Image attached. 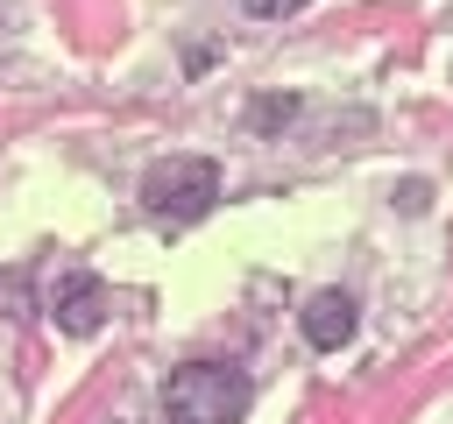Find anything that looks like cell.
Masks as SVG:
<instances>
[{
    "label": "cell",
    "instance_id": "4",
    "mask_svg": "<svg viewBox=\"0 0 453 424\" xmlns=\"http://www.w3.org/2000/svg\"><path fill=\"white\" fill-rule=\"evenodd\" d=\"M57 325L64 332H99L106 325V290L92 283V276H64V290H57Z\"/></svg>",
    "mask_w": 453,
    "mask_h": 424
},
{
    "label": "cell",
    "instance_id": "3",
    "mask_svg": "<svg viewBox=\"0 0 453 424\" xmlns=\"http://www.w3.org/2000/svg\"><path fill=\"white\" fill-rule=\"evenodd\" d=\"M304 339H311L319 353L347 346V339H354V297H347V290H319V297L304 304Z\"/></svg>",
    "mask_w": 453,
    "mask_h": 424
},
{
    "label": "cell",
    "instance_id": "5",
    "mask_svg": "<svg viewBox=\"0 0 453 424\" xmlns=\"http://www.w3.org/2000/svg\"><path fill=\"white\" fill-rule=\"evenodd\" d=\"M241 7H248V14H262V21H283V14H297L304 0H241Z\"/></svg>",
    "mask_w": 453,
    "mask_h": 424
},
{
    "label": "cell",
    "instance_id": "2",
    "mask_svg": "<svg viewBox=\"0 0 453 424\" xmlns=\"http://www.w3.org/2000/svg\"><path fill=\"white\" fill-rule=\"evenodd\" d=\"M212 198H219V163H212V155H163V163H149V177H142V205H149L163 226L205 219Z\"/></svg>",
    "mask_w": 453,
    "mask_h": 424
},
{
    "label": "cell",
    "instance_id": "1",
    "mask_svg": "<svg viewBox=\"0 0 453 424\" xmlns=\"http://www.w3.org/2000/svg\"><path fill=\"white\" fill-rule=\"evenodd\" d=\"M163 410H170V424H241L248 375L226 360H191L163 382Z\"/></svg>",
    "mask_w": 453,
    "mask_h": 424
},
{
    "label": "cell",
    "instance_id": "6",
    "mask_svg": "<svg viewBox=\"0 0 453 424\" xmlns=\"http://www.w3.org/2000/svg\"><path fill=\"white\" fill-rule=\"evenodd\" d=\"M283 113H290V99H269V106H255V127H276Z\"/></svg>",
    "mask_w": 453,
    "mask_h": 424
}]
</instances>
